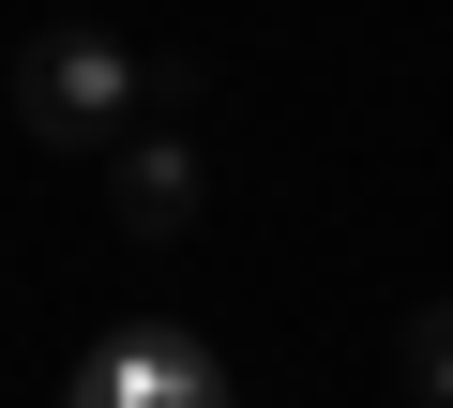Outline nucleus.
I'll list each match as a JSON object with an SVG mask.
<instances>
[{
    "label": "nucleus",
    "instance_id": "f257e3e1",
    "mask_svg": "<svg viewBox=\"0 0 453 408\" xmlns=\"http://www.w3.org/2000/svg\"><path fill=\"white\" fill-rule=\"evenodd\" d=\"M136 106H151V61H136L121 31L61 16V31H31V46H16V121H31L46 151H121V136H136Z\"/></svg>",
    "mask_w": 453,
    "mask_h": 408
},
{
    "label": "nucleus",
    "instance_id": "f03ea898",
    "mask_svg": "<svg viewBox=\"0 0 453 408\" xmlns=\"http://www.w3.org/2000/svg\"><path fill=\"white\" fill-rule=\"evenodd\" d=\"M61 408H226V363H211L181 318H136V333H106V348L76 363Z\"/></svg>",
    "mask_w": 453,
    "mask_h": 408
},
{
    "label": "nucleus",
    "instance_id": "7ed1b4c3",
    "mask_svg": "<svg viewBox=\"0 0 453 408\" xmlns=\"http://www.w3.org/2000/svg\"><path fill=\"white\" fill-rule=\"evenodd\" d=\"M196 212H211L196 136H181V121H136V136L106 151V227H121V242H181Z\"/></svg>",
    "mask_w": 453,
    "mask_h": 408
},
{
    "label": "nucleus",
    "instance_id": "20e7f679",
    "mask_svg": "<svg viewBox=\"0 0 453 408\" xmlns=\"http://www.w3.org/2000/svg\"><path fill=\"white\" fill-rule=\"evenodd\" d=\"M393 393L453 408V288H438V303H408V333H393Z\"/></svg>",
    "mask_w": 453,
    "mask_h": 408
},
{
    "label": "nucleus",
    "instance_id": "39448f33",
    "mask_svg": "<svg viewBox=\"0 0 453 408\" xmlns=\"http://www.w3.org/2000/svg\"><path fill=\"white\" fill-rule=\"evenodd\" d=\"M393 408H423V393H393Z\"/></svg>",
    "mask_w": 453,
    "mask_h": 408
}]
</instances>
